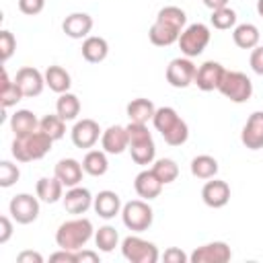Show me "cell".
<instances>
[{
  "instance_id": "32",
  "label": "cell",
  "mask_w": 263,
  "mask_h": 263,
  "mask_svg": "<svg viewBox=\"0 0 263 263\" xmlns=\"http://www.w3.org/2000/svg\"><path fill=\"white\" fill-rule=\"evenodd\" d=\"M55 113L64 121H74L80 115V99L74 92H62L55 101Z\"/></svg>"
},
{
  "instance_id": "35",
  "label": "cell",
  "mask_w": 263,
  "mask_h": 263,
  "mask_svg": "<svg viewBox=\"0 0 263 263\" xmlns=\"http://www.w3.org/2000/svg\"><path fill=\"white\" fill-rule=\"evenodd\" d=\"M95 245L99 247V251L111 253V251L119 245V232H117L113 226L105 224V226H101V228L95 232Z\"/></svg>"
},
{
  "instance_id": "39",
  "label": "cell",
  "mask_w": 263,
  "mask_h": 263,
  "mask_svg": "<svg viewBox=\"0 0 263 263\" xmlns=\"http://www.w3.org/2000/svg\"><path fill=\"white\" fill-rule=\"evenodd\" d=\"M14 49H16V39H14V35L10 33V31H0V60H2V64H6L10 58H12V53H14Z\"/></svg>"
},
{
  "instance_id": "30",
  "label": "cell",
  "mask_w": 263,
  "mask_h": 263,
  "mask_svg": "<svg viewBox=\"0 0 263 263\" xmlns=\"http://www.w3.org/2000/svg\"><path fill=\"white\" fill-rule=\"evenodd\" d=\"M10 129L14 136H27L35 129H39V119L29 109H18L10 115Z\"/></svg>"
},
{
  "instance_id": "42",
  "label": "cell",
  "mask_w": 263,
  "mask_h": 263,
  "mask_svg": "<svg viewBox=\"0 0 263 263\" xmlns=\"http://www.w3.org/2000/svg\"><path fill=\"white\" fill-rule=\"evenodd\" d=\"M162 259H164L166 263H185V261H189V255H185V253H183L181 249H177V247H168V249L164 251Z\"/></svg>"
},
{
  "instance_id": "28",
  "label": "cell",
  "mask_w": 263,
  "mask_h": 263,
  "mask_svg": "<svg viewBox=\"0 0 263 263\" xmlns=\"http://www.w3.org/2000/svg\"><path fill=\"white\" fill-rule=\"evenodd\" d=\"M45 86H49V90L62 95V92H68L70 86H72V78H70V72L58 64L49 66L45 72Z\"/></svg>"
},
{
  "instance_id": "16",
  "label": "cell",
  "mask_w": 263,
  "mask_h": 263,
  "mask_svg": "<svg viewBox=\"0 0 263 263\" xmlns=\"http://www.w3.org/2000/svg\"><path fill=\"white\" fill-rule=\"evenodd\" d=\"M201 199H203V203L208 208L220 210L230 201V185L226 181H222V179L212 177L201 187Z\"/></svg>"
},
{
  "instance_id": "25",
  "label": "cell",
  "mask_w": 263,
  "mask_h": 263,
  "mask_svg": "<svg viewBox=\"0 0 263 263\" xmlns=\"http://www.w3.org/2000/svg\"><path fill=\"white\" fill-rule=\"evenodd\" d=\"M82 58L88 62V64H99L107 58L109 53V43L107 39L99 37V35H88L84 41H82Z\"/></svg>"
},
{
  "instance_id": "17",
  "label": "cell",
  "mask_w": 263,
  "mask_h": 263,
  "mask_svg": "<svg viewBox=\"0 0 263 263\" xmlns=\"http://www.w3.org/2000/svg\"><path fill=\"white\" fill-rule=\"evenodd\" d=\"M92 193L82 187V185H76V187H68V191L64 193L62 197V203H64V210L68 214H74V216H82L84 212H88L92 208Z\"/></svg>"
},
{
  "instance_id": "36",
  "label": "cell",
  "mask_w": 263,
  "mask_h": 263,
  "mask_svg": "<svg viewBox=\"0 0 263 263\" xmlns=\"http://www.w3.org/2000/svg\"><path fill=\"white\" fill-rule=\"evenodd\" d=\"M39 129L45 132L53 142L55 140H62L64 134H66V121L55 113V115H45L39 119Z\"/></svg>"
},
{
  "instance_id": "26",
  "label": "cell",
  "mask_w": 263,
  "mask_h": 263,
  "mask_svg": "<svg viewBox=\"0 0 263 263\" xmlns=\"http://www.w3.org/2000/svg\"><path fill=\"white\" fill-rule=\"evenodd\" d=\"M259 39H261L259 29L253 23H240V25H236L232 29V41L240 49H253V47H257L259 45Z\"/></svg>"
},
{
  "instance_id": "46",
  "label": "cell",
  "mask_w": 263,
  "mask_h": 263,
  "mask_svg": "<svg viewBox=\"0 0 263 263\" xmlns=\"http://www.w3.org/2000/svg\"><path fill=\"white\" fill-rule=\"evenodd\" d=\"M78 261H82V263H99V253H95V251H76V263Z\"/></svg>"
},
{
  "instance_id": "18",
  "label": "cell",
  "mask_w": 263,
  "mask_h": 263,
  "mask_svg": "<svg viewBox=\"0 0 263 263\" xmlns=\"http://www.w3.org/2000/svg\"><path fill=\"white\" fill-rule=\"evenodd\" d=\"M240 142L249 150L263 148V111H253L240 132Z\"/></svg>"
},
{
  "instance_id": "31",
  "label": "cell",
  "mask_w": 263,
  "mask_h": 263,
  "mask_svg": "<svg viewBox=\"0 0 263 263\" xmlns=\"http://www.w3.org/2000/svg\"><path fill=\"white\" fill-rule=\"evenodd\" d=\"M82 168L90 177H103L109 171V160L105 150H88L82 158Z\"/></svg>"
},
{
  "instance_id": "5",
  "label": "cell",
  "mask_w": 263,
  "mask_h": 263,
  "mask_svg": "<svg viewBox=\"0 0 263 263\" xmlns=\"http://www.w3.org/2000/svg\"><path fill=\"white\" fill-rule=\"evenodd\" d=\"M125 127H127V138H129L127 150L132 154V160L140 166L152 164L156 158V144L152 140V134L148 132V125L129 121Z\"/></svg>"
},
{
  "instance_id": "22",
  "label": "cell",
  "mask_w": 263,
  "mask_h": 263,
  "mask_svg": "<svg viewBox=\"0 0 263 263\" xmlns=\"http://www.w3.org/2000/svg\"><path fill=\"white\" fill-rule=\"evenodd\" d=\"M92 208H95V212H97L103 220H111V218H115L117 214H121L123 203H121V197H119L115 191L103 189V191H99V193L95 195Z\"/></svg>"
},
{
  "instance_id": "37",
  "label": "cell",
  "mask_w": 263,
  "mask_h": 263,
  "mask_svg": "<svg viewBox=\"0 0 263 263\" xmlns=\"http://www.w3.org/2000/svg\"><path fill=\"white\" fill-rule=\"evenodd\" d=\"M210 23H212V27H214V29H218V31L234 29V27H236V10H232L230 6H224V8H218V10H212Z\"/></svg>"
},
{
  "instance_id": "40",
  "label": "cell",
  "mask_w": 263,
  "mask_h": 263,
  "mask_svg": "<svg viewBox=\"0 0 263 263\" xmlns=\"http://www.w3.org/2000/svg\"><path fill=\"white\" fill-rule=\"evenodd\" d=\"M45 0H18V10L27 16H35L43 10Z\"/></svg>"
},
{
  "instance_id": "45",
  "label": "cell",
  "mask_w": 263,
  "mask_h": 263,
  "mask_svg": "<svg viewBox=\"0 0 263 263\" xmlns=\"http://www.w3.org/2000/svg\"><path fill=\"white\" fill-rule=\"evenodd\" d=\"M49 261H64V263H76V251L60 249L53 255H49Z\"/></svg>"
},
{
  "instance_id": "15",
  "label": "cell",
  "mask_w": 263,
  "mask_h": 263,
  "mask_svg": "<svg viewBox=\"0 0 263 263\" xmlns=\"http://www.w3.org/2000/svg\"><path fill=\"white\" fill-rule=\"evenodd\" d=\"M14 82L18 84V88L23 90L25 97L33 99V97H39L43 92V88H45V74H41L33 66H23L16 72Z\"/></svg>"
},
{
  "instance_id": "13",
  "label": "cell",
  "mask_w": 263,
  "mask_h": 263,
  "mask_svg": "<svg viewBox=\"0 0 263 263\" xmlns=\"http://www.w3.org/2000/svg\"><path fill=\"white\" fill-rule=\"evenodd\" d=\"M224 72H226V68H224L220 62L208 60V62H203V64L197 68L193 84H195L199 90H203V92L218 90V86H220V82H222Z\"/></svg>"
},
{
  "instance_id": "21",
  "label": "cell",
  "mask_w": 263,
  "mask_h": 263,
  "mask_svg": "<svg viewBox=\"0 0 263 263\" xmlns=\"http://www.w3.org/2000/svg\"><path fill=\"white\" fill-rule=\"evenodd\" d=\"M62 31L70 39H86L88 33L92 31V16L88 12H72L64 18Z\"/></svg>"
},
{
  "instance_id": "44",
  "label": "cell",
  "mask_w": 263,
  "mask_h": 263,
  "mask_svg": "<svg viewBox=\"0 0 263 263\" xmlns=\"http://www.w3.org/2000/svg\"><path fill=\"white\" fill-rule=\"evenodd\" d=\"M16 263H43V255L37 251H21L16 255Z\"/></svg>"
},
{
  "instance_id": "27",
  "label": "cell",
  "mask_w": 263,
  "mask_h": 263,
  "mask_svg": "<svg viewBox=\"0 0 263 263\" xmlns=\"http://www.w3.org/2000/svg\"><path fill=\"white\" fill-rule=\"evenodd\" d=\"M125 113H127L129 121H134V123H148V121H152V117L156 113V107L150 99L140 97V99H134V101L127 103Z\"/></svg>"
},
{
  "instance_id": "7",
  "label": "cell",
  "mask_w": 263,
  "mask_h": 263,
  "mask_svg": "<svg viewBox=\"0 0 263 263\" xmlns=\"http://www.w3.org/2000/svg\"><path fill=\"white\" fill-rule=\"evenodd\" d=\"M121 220L123 226L132 232H144L154 222V210L146 199H132L123 203L121 208Z\"/></svg>"
},
{
  "instance_id": "9",
  "label": "cell",
  "mask_w": 263,
  "mask_h": 263,
  "mask_svg": "<svg viewBox=\"0 0 263 263\" xmlns=\"http://www.w3.org/2000/svg\"><path fill=\"white\" fill-rule=\"evenodd\" d=\"M121 255L129 263H156L160 257L154 242L142 236H136V234H129L121 240Z\"/></svg>"
},
{
  "instance_id": "6",
  "label": "cell",
  "mask_w": 263,
  "mask_h": 263,
  "mask_svg": "<svg viewBox=\"0 0 263 263\" xmlns=\"http://www.w3.org/2000/svg\"><path fill=\"white\" fill-rule=\"evenodd\" d=\"M218 90L232 103H247L253 97V82L245 72L238 70H226L222 76V82Z\"/></svg>"
},
{
  "instance_id": "24",
  "label": "cell",
  "mask_w": 263,
  "mask_h": 263,
  "mask_svg": "<svg viewBox=\"0 0 263 263\" xmlns=\"http://www.w3.org/2000/svg\"><path fill=\"white\" fill-rule=\"evenodd\" d=\"M35 193L41 201L45 203H55L64 197V183L53 175V177H41L35 185Z\"/></svg>"
},
{
  "instance_id": "38",
  "label": "cell",
  "mask_w": 263,
  "mask_h": 263,
  "mask_svg": "<svg viewBox=\"0 0 263 263\" xmlns=\"http://www.w3.org/2000/svg\"><path fill=\"white\" fill-rule=\"evenodd\" d=\"M18 177H21V171L14 162H10V160L0 162V187H4V189L12 187L18 181Z\"/></svg>"
},
{
  "instance_id": "3",
  "label": "cell",
  "mask_w": 263,
  "mask_h": 263,
  "mask_svg": "<svg viewBox=\"0 0 263 263\" xmlns=\"http://www.w3.org/2000/svg\"><path fill=\"white\" fill-rule=\"evenodd\" d=\"M152 123L168 146H183L189 138V125L179 117L173 107H158Z\"/></svg>"
},
{
  "instance_id": "43",
  "label": "cell",
  "mask_w": 263,
  "mask_h": 263,
  "mask_svg": "<svg viewBox=\"0 0 263 263\" xmlns=\"http://www.w3.org/2000/svg\"><path fill=\"white\" fill-rule=\"evenodd\" d=\"M10 236H12V222L8 216H2L0 218V245H6Z\"/></svg>"
},
{
  "instance_id": "23",
  "label": "cell",
  "mask_w": 263,
  "mask_h": 263,
  "mask_svg": "<svg viewBox=\"0 0 263 263\" xmlns=\"http://www.w3.org/2000/svg\"><path fill=\"white\" fill-rule=\"evenodd\" d=\"M82 173H84L82 162H78L76 158H62V160H58L55 171H53V175L64 183V187H76V185H80Z\"/></svg>"
},
{
  "instance_id": "12",
  "label": "cell",
  "mask_w": 263,
  "mask_h": 263,
  "mask_svg": "<svg viewBox=\"0 0 263 263\" xmlns=\"http://www.w3.org/2000/svg\"><path fill=\"white\" fill-rule=\"evenodd\" d=\"M232 259V251L224 240L205 242L201 247H195L189 255L191 263H226Z\"/></svg>"
},
{
  "instance_id": "10",
  "label": "cell",
  "mask_w": 263,
  "mask_h": 263,
  "mask_svg": "<svg viewBox=\"0 0 263 263\" xmlns=\"http://www.w3.org/2000/svg\"><path fill=\"white\" fill-rule=\"evenodd\" d=\"M8 214L16 224H31L39 218V197L31 193H16L8 203Z\"/></svg>"
},
{
  "instance_id": "41",
  "label": "cell",
  "mask_w": 263,
  "mask_h": 263,
  "mask_svg": "<svg viewBox=\"0 0 263 263\" xmlns=\"http://www.w3.org/2000/svg\"><path fill=\"white\" fill-rule=\"evenodd\" d=\"M249 64H251V70L259 76H263V45H257L251 49V55H249Z\"/></svg>"
},
{
  "instance_id": "47",
  "label": "cell",
  "mask_w": 263,
  "mask_h": 263,
  "mask_svg": "<svg viewBox=\"0 0 263 263\" xmlns=\"http://www.w3.org/2000/svg\"><path fill=\"white\" fill-rule=\"evenodd\" d=\"M228 2H230V0H203V4H205L210 10H218V8H224V6H228Z\"/></svg>"
},
{
  "instance_id": "4",
  "label": "cell",
  "mask_w": 263,
  "mask_h": 263,
  "mask_svg": "<svg viewBox=\"0 0 263 263\" xmlns=\"http://www.w3.org/2000/svg\"><path fill=\"white\" fill-rule=\"evenodd\" d=\"M51 144L53 140L45 132L35 129L27 136H14L10 152L16 158V162H33V160H41L51 150Z\"/></svg>"
},
{
  "instance_id": "34",
  "label": "cell",
  "mask_w": 263,
  "mask_h": 263,
  "mask_svg": "<svg viewBox=\"0 0 263 263\" xmlns=\"http://www.w3.org/2000/svg\"><path fill=\"white\" fill-rule=\"evenodd\" d=\"M150 168H152L154 175L162 181V185H168V183H173V181L179 177V164H177L173 158H158V160L152 162Z\"/></svg>"
},
{
  "instance_id": "29",
  "label": "cell",
  "mask_w": 263,
  "mask_h": 263,
  "mask_svg": "<svg viewBox=\"0 0 263 263\" xmlns=\"http://www.w3.org/2000/svg\"><path fill=\"white\" fill-rule=\"evenodd\" d=\"M0 103H2V109H10V107H14L21 99H25V95H23V90L18 88V84L14 82V80H10V76H8V72H6V68L2 66V74H0Z\"/></svg>"
},
{
  "instance_id": "11",
  "label": "cell",
  "mask_w": 263,
  "mask_h": 263,
  "mask_svg": "<svg viewBox=\"0 0 263 263\" xmlns=\"http://www.w3.org/2000/svg\"><path fill=\"white\" fill-rule=\"evenodd\" d=\"M197 66L191 62V58H175L166 66V82L173 88H187L195 80Z\"/></svg>"
},
{
  "instance_id": "14",
  "label": "cell",
  "mask_w": 263,
  "mask_h": 263,
  "mask_svg": "<svg viewBox=\"0 0 263 263\" xmlns=\"http://www.w3.org/2000/svg\"><path fill=\"white\" fill-rule=\"evenodd\" d=\"M70 136H72V144H74L76 148L88 150V148H92V146L99 142V138L103 136V132H101V127H99V123H97L95 119L84 117V119H78V121L74 123Z\"/></svg>"
},
{
  "instance_id": "48",
  "label": "cell",
  "mask_w": 263,
  "mask_h": 263,
  "mask_svg": "<svg viewBox=\"0 0 263 263\" xmlns=\"http://www.w3.org/2000/svg\"><path fill=\"white\" fill-rule=\"evenodd\" d=\"M257 14L263 18V0H257Z\"/></svg>"
},
{
  "instance_id": "1",
  "label": "cell",
  "mask_w": 263,
  "mask_h": 263,
  "mask_svg": "<svg viewBox=\"0 0 263 263\" xmlns=\"http://www.w3.org/2000/svg\"><path fill=\"white\" fill-rule=\"evenodd\" d=\"M187 27V14L179 6H164L158 10L156 21L148 31V39L156 47H168L179 41L183 29Z\"/></svg>"
},
{
  "instance_id": "2",
  "label": "cell",
  "mask_w": 263,
  "mask_h": 263,
  "mask_svg": "<svg viewBox=\"0 0 263 263\" xmlns=\"http://www.w3.org/2000/svg\"><path fill=\"white\" fill-rule=\"evenodd\" d=\"M92 236H95L92 222L88 218L76 216V218L66 220V222H62L58 226V230H55V245L60 249L80 251Z\"/></svg>"
},
{
  "instance_id": "33",
  "label": "cell",
  "mask_w": 263,
  "mask_h": 263,
  "mask_svg": "<svg viewBox=\"0 0 263 263\" xmlns=\"http://www.w3.org/2000/svg\"><path fill=\"white\" fill-rule=\"evenodd\" d=\"M218 160L214 158V156H210V154H199V156H195L193 160H191V175L195 177V179H212V177H216L218 175Z\"/></svg>"
},
{
  "instance_id": "8",
  "label": "cell",
  "mask_w": 263,
  "mask_h": 263,
  "mask_svg": "<svg viewBox=\"0 0 263 263\" xmlns=\"http://www.w3.org/2000/svg\"><path fill=\"white\" fill-rule=\"evenodd\" d=\"M212 39V33H210V27L203 25V23H193V25H187L179 37V49L185 58H197L203 53V49L208 47Z\"/></svg>"
},
{
  "instance_id": "20",
  "label": "cell",
  "mask_w": 263,
  "mask_h": 263,
  "mask_svg": "<svg viewBox=\"0 0 263 263\" xmlns=\"http://www.w3.org/2000/svg\"><path fill=\"white\" fill-rule=\"evenodd\" d=\"M101 146L107 154H121L129 146L127 127L125 125H109L101 136Z\"/></svg>"
},
{
  "instance_id": "19",
  "label": "cell",
  "mask_w": 263,
  "mask_h": 263,
  "mask_svg": "<svg viewBox=\"0 0 263 263\" xmlns=\"http://www.w3.org/2000/svg\"><path fill=\"white\" fill-rule=\"evenodd\" d=\"M162 187H164L162 181L154 175L152 168H144V171H140V173L136 175V179H134V189H136L138 197H142V199H146V201L156 199V197L160 195Z\"/></svg>"
}]
</instances>
